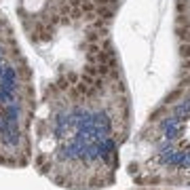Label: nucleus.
Instances as JSON below:
<instances>
[{"instance_id": "f257e3e1", "label": "nucleus", "mask_w": 190, "mask_h": 190, "mask_svg": "<svg viewBox=\"0 0 190 190\" xmlns=\"http://www.w3.org/2000/svg\"><path fill=\"white\" fill-rule=\"evenodd\" d=\"M182 55L190 59V44H184V47H182Z\"/></svg>"}]
</instances>
